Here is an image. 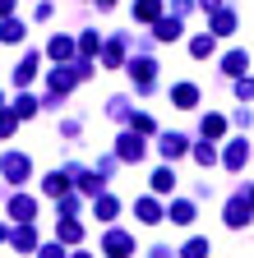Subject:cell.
I'll return each mask as SVG.
<instances>
[{
  "label": "cell",
  "mask_w": 254,
  "mask_h": 258,
  "mask_svg": "<svg viewBox=\"0 0 254 258\" xmlns=\"http://www.w3.org/2000/svg\"><path fill=\"white\" fill-rule=\"evenodd\" d=\"M153 189H157V194H171V189H176V171H157V175H153Z\"/></svg>",
  "instance_id": "12"
},
{
  "label": "cell",
  "mask_w": 254,
  "mask_h": 258,
  "mask_svg": "<svg viewBox=\"0 0 254 258\" xmlns=\"http://www.w3.org/2000/svg\"><path fill=\"white\" fill-rule=\"evenodd\" d=\"M65 189H70V180L60 175V171H56V175H46V194H65Z\"/></svg>",
  "instance_id": "20"
},
{
  "label": "cell",
  "mask_w": 254,
  "mask_h": 258,
  "mask_svg": "<svg viewBox=\"0 0 254 258\" xmlns=\"http://www.w3.org/2000/svg\"><path fill=\"white\" fill-rule=\"evenodd\" d=\"M107 253H111V258L134 253V240H130V235H120V231H111V235H107Z\"/></svg>",
  "instance_id": "1"
},
{
  "label": "cell",
  "mask_w": 254,
  "mask_h": 258,
  "mask_svg": "<svg viewBox=\"0 0 254 258\" xmlns=\"http://www.w3.org/2000/svg\"><path fill=\"white\" fill-rule=\"evenodd\" d=\"M189 55H194V60L213 55V32H208V37H194V42H189Z\"/></svg>",
  "instance_id": "13"
},
{
  "label": "cell",
  "mask_w": 254,
  "mask_h": 258,
  "mask_svg": "<svg viewBox=\"0 0 254 258\" xmlns=\"http://www.w3.org/2000/svg\"><path fill=\"white\" fill-rule=\"evenodd\" d=\"M102 5H116V0H102Z\"/></svg>",
  "instance_id": "29"
},
{
  "label": "cell",
  "mask_w": 254,
  "mask_h": 258,
  "mask_svg": "<svg viewBox=\"0 0 254 258\" xmlns=\"http://www.w3.org/2000/svg\"><path fill=\"white\" fill-rule=\"evenodd\" d=\"M33 70H37V60H33V55H23V60H19V70H14V79L28 83V79H33Z\"/></svg>",
  "instance_id": "16"
},
{
  "label": "cell",
  "mask_w": 254,
  "mask_h": 258,
  "mask_svg": "<svg viewBox=\"0 0 254 258\" xmlns=\"http://www.w3.org/2000/svg\"><path fill=\"white\" fill-rule=\"evenodd\" d=\"M194 157H199V166H213V161H217V152L204 143V148H194Z\"/></svg>",
  "instance_id": "24"
},
{
  "label": "cell",
  "mask_w": 254,
  "mask_h": 258,
  "mask_svg": "<svg viewBox=\"0 0 254 258\" xmlns=\"http://www.w3.org/2000/svg\"><path fill=\"white\" fill-rule=\"evenodd\" d=\"M5 175H10V180H28V157H19V152L5 157Z\"/></svg>",
  "instance_id": "4"
},
{
  "label": "cell",
  "mask_w": 254,
  "mask_h": 258,
  "mask_svg": "<svg viewBox=\"0 0 254 258\" xmlns=\"http://www.w3.org/2000/svg\"><path fill=\"white\" fill-rule=\"evenodd\" d=\"M42 258H65V249H56V244H46V249H42Z\"/></svg>",
  "instance_id": "26"
},
{
  "label": "cell",
  "mask_w": 254,
  "mask_h": 258,
  "mask_svg": "<svg viewBox=\"0 0 254 258\" xmlns=\"http://www.w3.org/2000/svg\"><path fill=\"white\" fill-rule=\"evenodd\" d=\"M180 258H208V240H189Z\"/></svg>",
  "instance_id": "19"
},
{
  "label": "cell",
  "mask_w": 254,
  "mask_h": 258,
  "mask_svg": "<svg viewBox=\"0 0 254 258\" xmlns=\"http://www.w3.org/2000/svg\"><path fill=\"white\" fill-rule=\"evenodd\" d=\"M204 5H208V10H213V5H217V0H204Z\"/></svg>",
  "instance_id": "28"
},
{
  "label": "cell",
  "mask_w": 254,
  "mask_h": 258,
  "mask_svg": "<svg viewBox=\"0 0 254 258\" xmlns=\"http://www.w3.org/2000/svg\"><path fill=\"white\" fill-rule=\"evenodd\" d=\"M171 102H176V106H194V102H199V88H194V83H180V88L171 92Z\"/></svg>",
  "instance_id": "5"
},
{
  "label": "cell",
  "mask_w": 254,
  "mask_h": 258,
  "mask_svg": "<svg viewBox=\"0 0 254 258\" xmlns=\"http://www.w3.org/2000/svg\"><path fill=\"white\" fill-rule=\"evenodd\" d=\"M14 10V0H0V14H10Z\"/></svg>",
  "instance_id": "27"
},
{
  "label": "cell",
  "mask_w": 254,
  "mask_h": 258,
  "mask_svg": "<svg viewBox=\"0 0 254 258\" xmlns=\"http://www.w3.org/2000/svg\"><path fill=\"white\" fill-rule=\"evenodd\" d=\"M134 19L157 23V19H162V0H139V5H134Z\"/></svg>",
  "instance_id": "2"
},
{
  "label": "cell",
  "mask_w": 254,
  "mask_h": 258,
  "mask_svg": "<svg viewBox=\"0 0 254 258\" xmlns=\"http://www.w3.org/2000/svg\"><path fill=\"white\" fill-rule=\"evenodd\" d=\"M51 55H56V60L74 55V42H70V37H51Z\"/></svg>",
  "instance_id": "14"
},
{
  "label": "cell",
  "mask_w": 254,
  "mask_h": 258,
  "mask_svg": "<svg viewBox=\"0 0 254 258\" xmlns=\"http://www.w3.org/2000/svg\"><path fill=\"white\" fill-rule=\"evenodd\" d=\"M222 70H227V74H240V70H249V55H245V51H231L227 60H222Z\"/></svg>",
  "instance_id": "9"
},
{
  "label": "cell",
  "mask_w": 254,
  "mask_h": 258,
  "mask_svg": "<svg viewBox=\"0 0 254 258\" xmlns=\"http://www.w3.org/2000/svg\"><path fill=\"white\" fill-rule=\"evenodd\" d=\"M231 28H236V14H231V10H217V14H213V37H227Z\"/></svg>",
  "instance_id": "3"
},
{
  "label": "cell",
  "mask_w": 254,
  "mask_h": 258,
  "mask_svg": "<svg viewBox=\"0 0 254 258\" xmlns=\"http://www.w3.org/2000/svg\"><path fill=\"white\" fill-rule=\"evenodd\" d=\"M222 129H227V124H222V115H208V120H204V134H213V139H217Z\"/></svg>",
  "instance_id": "23"
},
{
  "label": "cell",
  "mask_w": 254,
  "mask_h": 258,
  "mask_svg": "<svg viewBox=\"0 0 254 258\" xmlns=\"http://www.w3.org/2000/svg\"><path fill=\"white\" fill-rule=\"evenodd\" d=\"M157 37H162V42H176L180 37V19H157Z\"/></svg>",
  "instance_id": "8"
},
{
  "label": "cell",
  "mask_w": 254,
  "mask_h": 258,
  "mask_svg": "<svg viewBox=\"0 0 254 258\" xmlns=\"http://www.w3.org/2000/svg\"><path fill=\"white\" fill-rule=\"evenodd\" d=\"M139 217H143V221H157L162 212H157V203H153V199H139Z\"/></svg>",
  "instance_id": "22"
},
{
  "label": "cell",
  "mask_w": 254,
  "mask_h": 258,
  "mask_svg": "<svg viewBox=\"0 0 254 258\" xmlns=\"http://www.w3.org/2000/svg\"><path fill=\"white\" fill-rule=\"evenodd\" d=\"M171 217H176V226H189V217H194V208H189V203H176V208H171Z\"/></svg>",
  "instance_id": "21"
},
{
  "label": "cell",
  "mask_w": 254,
  "mask_h": 258,
  "mask_svg": "<svg viewBox=\"0 0 254 258\" xmlns=\"http://www.w3.org/2000/svg\"><path fill=\"white\" fill-rule=\"evenodd\" d=\"M10 212H14L19 221H28V217H33V212H37V203H33V199H23V194H19V199L10 203Z\"/></svg>",
  "instance_id": "10"
},
{
  "label": "cell",
  "mask_w": 254,
  "mask_h": 258,
  "mask_svg": "<svg viewBox=\"0 0 254 258\" xmlns=\"http://www.w3.org/2000/svg\"><path fill=\"white\" fill-rule=\"evenodd\" d=\"M162 152H167V157H180V152H185V139H180V134H167V139H162Z\"/></svg>",
  "instance_id": "17"
},
{
  "label": "cell",
  "mask_w": 254,
  "mask_h": 258,
  "mask_svg": "<svg viewBox=\"0 0 254 258\" xmlns=\"http://www.w3.org/2000/svg\"><path fill=\"white\" fill-rule=\"evenodd\" d=\"M245 221H249V203H245V199H236V203L227 208V226H245Z\"/></svg>",
  "instance_id": "6"
},
{
  "label": "cell",
  "mask_w": 254,
  "mask_h": 258,
  "mask_svg": "<svg viewBox=\"0 0 254 258\" xmlns=\"http://www.w3.org/2000/svg\"><path fill=\"white\" fill-rule=\"evenodd\" d=\"M120 157H125V161H139V157H143V143H139L134 134H125V139H120Z\"/></svg>",
  "instance_id": "7"
},
{
  "label": "cell",
  "mask_w": 254,
  "mask_h": 258,
  "mask_svg": "<svg viewBox=\"0 0 254 258\" xmlns=\"http://www.w3.org/2000/svg\"><path fill=\"white\" fill-rule=\"evenodd\" d=\"M245 157H249V152H245V143H231V152H227V166H231V171H240V166H245Z\"/></svg>",
  "instance_id": "15"
},
{
  "label": "cell",
  "mask_w": 254,
  "mask_h": 258,
  "mask_svg": "<svg viewBox=\"0 0 254 258\" xmlns=\"http://www.w3.org/2000/svg\"><path fill=\"white\" fill-rule=\"evenodd\" d=\"M236 92H240V97H254V79H240V83H236Z\"/></svg>",
  "instance_id": "25"
},
{
  "label": "cell",
  "mask_w": 254,
  "mask_h": 258,
  "mask_svg": "<svg viewBox=\"0 0 254 258\" xmlns=\"http://www.w3.org/2000/svg\"><path fill=\"white\" fill-rule=\"evenodd\" d=\"M14 244H19V249H33V244H37L33 226H19V231H14Z\"/></svg>",
  "instance_id": "18"
},
{
  "label": "cell",
  "mask_w": 254,
  "mask_h": 258,
  "mask_svg": "<svg viewBox=\"0 0 254 258\" xmlns=\"http://www.w3.org/2000/svg\"><path fill=\"white\" fill-rule=\"evenodd\" d=\"M0 37H5V42H23V23L19 19H5V23H0Z\"/></svg>",
  "instance_id": "11"
}]
</instances>
